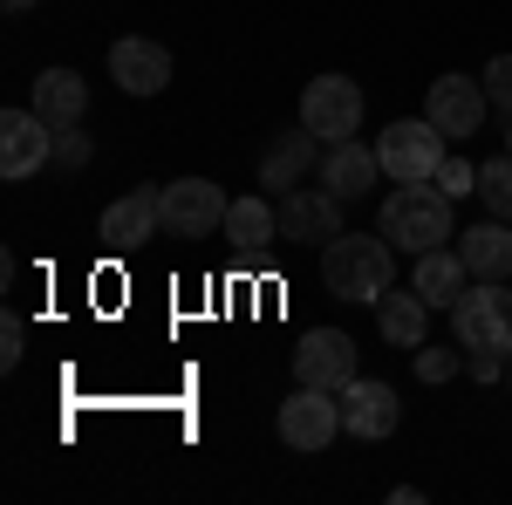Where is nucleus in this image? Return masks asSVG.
<instances>
[{
  "instance_id": "nucleus-14",
  "label": "nucleus",
  "mask_w": 512,
  "mask_h": 505,
  "mask_svg": "<svg viewBox=\"0 0 512 505\" xmlns=\"http://www.w3.org/2000/svg\"><path fill=\"white\" fill-rule=\"evenodd\" d=\"M151 233H164V192H123L110 212H103V239L117 246V253H137Z\"/></svg>"
},
{
  "instance_id": "nucleus-10",
  "label": "nucleus",
  "mask_w": 512,
  "mask_h": 505,
  "mask_svg": "<svg viewBox=\"0 0 512 505\" xmlns=\"http://www.w3.org/2000/svg\"><path fill=\"white\" fill-rule=\"evenodd\" d=\"M485 110H492L485 76H437L431 89H424V117H431L444 137H478Z\"/></svg>"
},
{
  "instance_id": "nucleus-11",
  "label": "nucleus",
  "mask_w": 512,
  "mask_h": 505,
  "mask_svg": "<svg viewBox=\"0 0 512 505\" xmlns=\"http://www.w3.org/2000/svg\"><path fill=\"white\" fill-rule=\"evenodd\" d=\"M342 233V198L328 192H308V185H294V192H280V239L287 246H328V239Z\"/></svg>"
},
{
  "instance_id": "nucleus-23",
  "label": "nucleus",
  "mask_w": 512,
  "mask_h": 505,
  "mask_svg": "<svg viewBox=\"0 0 512 505\" xmlns=\"http://www.w3.org/2000/svg\"><path fill=\"white\" fill-rule=\"evenodd\" d=\"M417 376H424V383H458V376H465V349H431V342H424V349H417Z\"/></svg>"
},
{
  "instance_id": "nucleus-24",
  "label": "nucleus",
  "mask_w": 512,
  "mask_h": 505,
  "mask_svg": "<svg viewBox=\"0 0 512 505\" xmlns=\"http://www.w3.org/2000/svg\"><path fill=\"white\" fill-rule=\"evenodd\" d=\"M431 185H437L444 198H465V192H478V164H472V157H444Z\"/></svg>"
},
{
  "instance_id": "nucleus-25",
  "label": "nucleus",
  "mask_w": 512,
  "mask_h": 505,
  "mask_svg": "<svg viewBox=\"0 0 512 505\" xmlns=\"http://www.w3.org/2000/svg\"><path fill=\"white\" fill-rule=\"evenodd\" d=\"M485 96H492V110L512 117V55H492L485 62Z\"/></svg>"
},
{
  "instance_id": "nucleus-4",
  "label": "nucleus",
  "mask_w": 512,
  "mask_h": 505,
  "mask_svg": "<svg viewBox=\"0 0 512 505\" xmlns=\"http://www.w3.org/2000/svg\"><path fill=\"white\" fill-rule=\"evenodd\" d=\"M444 130H437L431 117H403V123H390L383 137H376V157H383V178H396V185H431L437 178V164H444Z\"/></svg>"
},
{
  "instance_id": "nucleus-5",
  "label": "nucleus",
  "mask_w": 512,
  "mask_h": 505,
  "mask_svg": "<svg viewBox=\"0 0 512 505\" xmlns=\"http://www.w3.org/2000/svg\"><path fill=\"white\" fill-rule=\"evenodd\" d=\"M226 212H233V198L219 192L212 178H171L164 185V239L198 246V239L226 233Z\"/></svg>"
},
{
  "instance_id": "nucleus-21",
  "label": "nucleus",
  "mask_w": 512,
  "mask_h": 505,
  "mask_svg": "<svg viewBox=\"0 0 512 505\" xmlns=\"http://www.w3.org/2000/svg\"><path fill=\"white\" fill-rule=\"evenodd\" d=\"M226 239H233L239 253H260L267 239H280V212L267 205V198H233V212H226Z\"/></svg>"
},
{
  "instance_id": "nucleus-28",
  "label": "nucleus",
  "mask_w": 512,
  "mask_h": 505,
  "mask_svg": "<svg viewBox=\"0 0 512 505\" xmlns=\"http://www.w3.org/2000/svg\"><path fill=\"white\" fill-rule=\"evenodd\" d=\"M0 7H7V14H21V7H35V0H0Z\"/></svg>"
},
{
  "instance_id": "nucleus-15",
  "label": "nucleus",
  "mask_w": 512,
  "mask_h": 505,
  "mask_svg": "<svg viewBox=\"0 0 512 505\" xmlns=\"http://www.w3.org/2000/svg\"><path fill=\"white\" fill-rule=\"evenodd\" d=\"M315 130L301 123V130H280L274 144L260 151V185L267 192H294V185H308V171H315Z\"/></svg>"
},
{
  "instance_id": "nucleus-26",
  "label": "nucleus",
  "mask_w": 512,
  "mask_h": 505,
  "mask_svg": "<svg viewBox=\"0 0 512 505\" xmlns=\"http://www.w3.org/2000/svg\"><path fill=\"white\" fill-rule=\"evenodd\" d=\"M21 355H28V328H21V314H7L0 321V369H21Z\"/></svg>"
},
{
  "instance_id": "nucleus-3",
  "label": "nucleus",
  "mask_w": 512,
  "mask_h": 505,
  "mask_svg": "<svg viewBox=\"0 0 512 505\" xmlns=\"http://www.w3.org/2000/svg\"><path fill=\"white\" fill-rule=\"evenodd\" d=\"M451 335H458V349H506L512 355V287L506 280H472L451 301Z\"/></svg>"
},
{
  "instance_id": "nucleus-8",
  "label": "nucleus",
  "mask_w": 512,
  "mask_h": 505,
  "mask_svg": "<svg viewBox=\"0 0 512 505\" xmlns=\"http://www.w3.org/2000/svg\"><path fill=\"white\" fill-rule=\"evenodd\" d=\"M301 123L315 130L321 144L355 137V130H362V89H355V76H315L308 82V89H301Z\"/></svg>"
},
{
  "instance_id": "nucleus-18",
  "label": "nucleus",
  "mask_w": 512,
  "mask_h": 505,
  "mask_svg": "<svg viewBox=\"0 0 512 505\" xmlns=\"http://www.w3.org/2000/svg\"><path fill=\"white\" fill-rule=\"evenodd\" d=\"M376 328H383V342H390V349H424V342H431V335H424V328H431V301H424V294H417V287H410V294H383V301H376Z\"/></svg>"
},
{
  "instance_id": "nucleus-19",
  "label": "nucleus",
  "mask_w": 512,
  "mask_h": 505,
  "mask_svg": "<svg viewBox=\"0 0 512 505\" xmlns=\"http://www.w3.org/2000/svg\"><path fill=\"white\" fill-rule=\"evenodd\" d=\"M458 253L472 280H512V219H485L472 233H458Z\"/></svg>"
},
{
  "instance_id": "nucleus-1",
  "label": "nucleus",
  "mask_w": 512,
  "mask_h": 505,
  "mask_svg": "<svg viewBox=\"0 0 512 505\" xmlns=\"http://www.w3.org/2000/svg\"><path fill=\"white\" fill-rule=\"evenodd\" d=\"M321 287L335 301H383L396 287V246L383 233H335L321 246Z\"/></svg>"
},
{
  "instance_id": "nucleus-30",
  "label": "nucleus",
  "mask_w": 512,
  "mask_h": 505,
  "mask_svg": "<svg viewBox=\"0 0 512 505\" xmlns=\"http://www.w3.org/2000/svg\"><path fill=\"white\" fill-rule=\"evenodd\" d=\"M506 383H512V362H506Z\"/></svg>"
},
{
  "instance_id": "nucleus-13",
  "label": "nucleus",
  "mask_w": 512,
  "mask_h": 505,
  "mask_svg": "<svg viewBox=\"0 0 512 505\" xmlns=\"http://www.w3.org/2000/svg\"><path fill=\"white\" fill-rule=\"evenodd\" d=\"M396 424H403V403H396L390 383L355 376V383L342 389V430H349V437H362V444H383Z\"/></svg>"
},
{
  "instance_id": "nucleus-2",
  "label": "nucleus",
  "mask_w": 512,
  "mask_h": 505,
  "mask_svg": "<svg viewBox=\"0 0 512 505\" xmlns=\"http://www.w3.org/2000/svg\"><path fill=\"white\" fill-rule=\"evenodd\" d=\"M458 198H444L437 185H396L376 212V233L390 239L396 253H431L444 239H458V219H451Z\"/></svg>"
},
{
  "instance_id": "nucleus-27",
  "label": "nucleus",
  "mask_w": 512,
  "mask_h": 505,
  "mask_svg": "<svg viewBox=\"0 0 512 505\" xmlns=\"http://www.w3.org/2000/svg\"><path fill=\"white\" fill-rule=\"evenodd\" d=\"M55 164H69V171L89 164V137H82L76 123H69V130H55Z\"/></svg>"
},
{
  "instance_id": "nucleus-20",
  "label": "nucleus",
  "mask_w": 512,
  "mask_h": 505,
  "mask_svg": "<svg viewBox=\"0 0 512 505\" xmlns=\"http://www.w3.org/2000/svg\"><path fill=\"white\" fill-rule=\"evenodd\" d=\"M35 110L55 123V130H69V123L89 117V82H82L76 69H41L35 76Z\"/></svg>"
},
{
  "instance_id": "nucleus-9",
  "label": "nucleus",
  "mask_w": 512,
  "mask_h": 505,
  "mask_svg": "<svg viewBox=\"0 0 512 505\" xmlns=\"http://www.w3.org/2000/svg\"><path fill=\"white\" fill-rule=\"evenodd\" d=\"M294 383L342 396V389L355 383V342L342 328H308V335L294 342Z\"/></svg>"
},
{
  "instance_id": "nucleus-6",
  "label": "nucleus",
  "mask_w": 512,
  "mask_h": 505,
  "mask_svg": "<svg viewBox=\"0 0 512 505\" xmlns=\"http://www.w3.org/2000/svg\"><path fill=\"white\" fill-rule=\"evenodd\" d=\"M335 430H342V396L294 383V396L280 403V444L315 458V451H328V444H335Z\"/></svg>"
},
{
  "instance_id": "nucleus-7",
  "label": "nucleus",
  "mask_w": 512,
  "mask_h": 505,
  "mask_svg": "<svg viewBox=\"0 0 512 505\" xmlns=\"http://www.w3.org/2000/svg\"><path fill=\"white\" fill-rule=\"evenodd\" d=\"M41 164H55V123L41 117L35 103L28 110H7L0 117V178L21 185V178H35Z\"/></svg>"
},
{
  "instance_id": "nucleus-17",
  "label": "nucleus",
  "mask_w": 512,
  "mask_h": 505,
  "mask_svg": "<svg viewBox=\"0 0 512 505\" xmlns=\"http://www.w3.org/2000/svg\"><path fill=\"white\" fill-rule=\"evenodd\" d=\"M410 287H417L431 308H451V301L472 287V267H465V253H458V246H431V253H417Z\"/></svg>"
},
{
  "instance_id": "nucleus-22",
  "label": "nucleus",
  "mask_w": 512,
  "mask_h": 505,
  "mask_svg": "<svg viewBox=\"0 0 512 505\" xmlns=\"http://www.w3.org/2000/svg\"><path fill=\"white\" fill-rule=\"evenodd\" d=\"M478 198H485V212H492V219H512V151L478 164Z\"/></svg>"
},
{
  "instance_id": "nucleus-16",
  "label": "nucleus",
  "mask_w": 512,
  "mask_h": 505,
  "mask_svg": "<svg viewBox=\"0 0 512 505\" xmlns=\"http://www.w3.org/2000/svg\"><path fill=\"white\" fill-rule=\"evenodd\" d=\"M376 178H383V157L362 151L355 137L328 144V157H321V185L342 198V205H349V198H369V185H376Z\"/></svg>"
},
{
  "instance_id": "nucleus-12",
  "label": "nucleus",
  "mask_w": 512,
  "mask_h": 505,
  "mask_svg": "<svg viewBox=\"0 0 512 505\" xmlns=\"http://www.w3.org/2000/svg\"><path fill=\"white\" fill-rule=\"evenodd\" d=\"M110 76H117L123 96H164L171 89V48L144 35H123L110 48Z\"/></svg>"
},
{
  "instance_id": "nucleus-29",
  "label": "nucleus",
  "mask_w": 512,
  "mask_h": 505,
  "mask_svg": "<svg viewBox=\"0 0 512 505\" xmlns=\"http://www.w3.org/2000/svg\"><path fill=\"white\" fill-rule=\"evenodd\" d=\"M506 151H512V130H506Z\"/></svg>"
}]
</instances>
